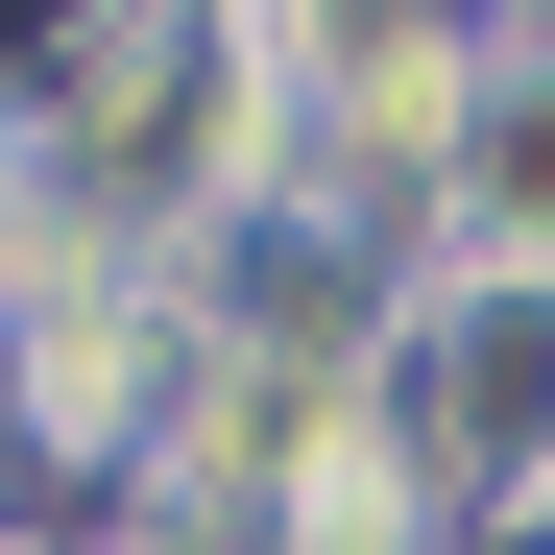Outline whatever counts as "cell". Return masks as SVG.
<instances>
[{"label":"cell","mask_w":555,"mask_h":555,"mask_svg":"<svg viewBox=\"0 0 555 555\" xmlns=\"http://www.w3.org/2000/svg\"><path fill=\"white\" fill-rule=\"evenodd\" d=\"M531 435H555V266H507V291L435 314V459L483 483V459H531Z\"/></svg>","instance_id":"1"}]
</instances>
